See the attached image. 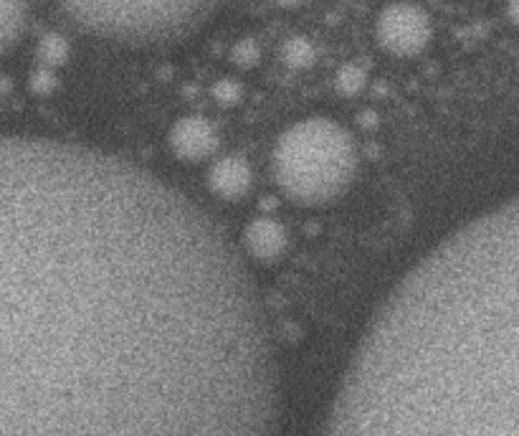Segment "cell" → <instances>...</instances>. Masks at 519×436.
<instances>
[{
	"label": "cell",
	"instance_id": "5bb4252c",
	"mask_svg": "<svg viewBox=\"0 0 519 436\" xmlns=\"http://www.w3.org/2000/svg\"><path fill=\"white\" fill-rule=\"evenodd\" d=\"M231 59H233V64L246 66V69H249V66H254L256 61L261 59L259 44H256V41H251V39L238 41V44L231 49Z\"/></svg>",
	"mask_w": 519,
	"mask_h": 436
},
{
	"label": "cell",
	"instance_id": "3957f363",
	"mask_svg": "<svg viewBox=\"0 0 519 436\" xmlns=\"http://www.w3.org/2000/svg\"><path fill=\"white\" fill-rule=\"evenodd\" d=\"M357 165L355 137L330 117L294 122L276 137L271 150L274 183L299 206H327L345 196Z\"/></svg>",
	"mask_w": 519,
	"mask_h": 436
},
{
	"label": "cell",
	"instance_id": "e0dca14e",
	"mask_svg": "<svg viewBox=\"0 0 519 436\" xmlns=\"http://www.w3.org/2000/svg\"><path fill=\"white\" fill-rule=\"evenodd\" d=\"M274 3H279V6H287V8H292V6H297L299 0H274Z\"/></svg>",
	"mask_w": 519,
	"mask_h": 436
},
{
	"label": "cell",
	"instance_id": "30bf717a",
	"mask_svg": "<svg viewBox=\"0 0 519 436\" xmlns=\"http://www.w3.org/2000/svg\"><path fill=\"white\" fill-rule=\"evenodd\" d=\"M282 61L294 71H304L317 61V49L304 36H292L287 44L282 46Z\"/></svg>",
	"mask_w": 519,
	"mask_h": 436
},
{
	"label": "cell",
	"instance_id": "5b68a950",
	"mask_svg": "<svg viewBox=\"0 0 519 436\" xmlns=\"http://www.w3.org/2000/svg\"><path fill=\"white\" fill-rule=\"evenodd\" d=\"M433 26L428 13L416 3L395 0L378 13L375 21V39L388 54L411 59L431 44Z\"/></svg>",
	"mask_w": 519,
	"mask_h": 436
},
{
	"label": "cell",
	"instance_id": "277c9868",
	"mask_svg": "<svg viewBox=\"0 0 519 436\" xmlns=\"http://www.w3.org/2000/svg\"><path fill=\"white\" fill-rule=\"evenodd\" d=\"M84 31L127 46L168 44L201 26L221 0H59Z\"/></svg>",
	"mask_w": 519,
	"mask_h": 436
},
{
	"label": "cell",
	"instance_id": "7a4b0ae2",
	"mask_svg": "<svg viewBox=\"0 0 519 436\" xmlns=\"http://www.w3.org/2000/svg\"><path fill=\"white\" fill-rule=\"evenodd\" d=\"M325 436H519V208L471 218L395 284Z\"/></svg>",
	"mask_w": 519,
	"mask_h": 436
},
{
	"label": "cell",
	"instance_id": "2e32d148",
	"mask_svg": "<svg viewBox=\"0 0 519 436\" xmlns=\"http://www.w3.org/2000/svg\"><path fill=\"white\" fill-rule=\"evenodd\" d=\"M509 18H512V23H517V0H509Z\"/></svg>",
	"mask_w": 519,
	"mask_h": 436
},
{
	"label": "cell",
	"instance_id": "52a82bcc",
	"mask_svg": "<svg viewBox=\"0 0 519 436\" xmlns=\"http://www.w3.org/2000/svg\"><path fill=\"white\" fill-rule=\"evenodd\" d=\"M244 249L251 259L261 264H274L287 254L289 231L282 221L271 216L254 218L244 231Z\"/></svg>",
	"mask_w": 519,
	"mask_h": 436
},
{
	"label": "cell",
	"instance_id": "9a60e30c",
	"mask_svg": "<svg viewBox=\"0 0 519 436\" xmlns=\"http://www.w3.org/2000/svg\"><path fill=\"white\" fill-rule=\"evenodd\" d=\"M31 89L36 94H51L56 89V77L51 69H36L31 77Z\"/></svg>",
	"mask_w": 519,
	"mask_h": 436
},
{
	"label": "cell",
	"instance_id": "6da1fadb",
	"mask_svg": "<svg viewBox=\"0 0 519 436\" xmlns=\"http://www.w3.org/2000/svg\"><path fill=\"white\" fill-rule=\"evenodd\" d=\"M269 320L183 193L0 135V436H279Z\"/></svg>",
	"mask_w": 519,
	"mask_h": 436
},
{
	"label": "cell",
	"instance_id": "7c38bea8",
	"mask_svg": "<svg viewBox=\"0 0 519 436\" xmlns=\"http://www.w3.org/2000/svg\"><path fill=\"white\" fill-rule=\"evenodd\" d=\"M335 82H337V92L345 94V97H355V94L363 92L365 82H368V74H365V69H360V66L347 64L337 71Z\"/></svg>",
	"mask_w": 519,
	"mask_h": 436
},
{
	"label": "cell",
	"instance_id": "8992f818",
	"mask_svg": "<svg viewBox=\"0 0 519 436\" xmlns=\"http://www.w3.org/2000/svg\"><path fill=\"white\" fill-rule=\"evenodd\" d=\"M168 145L175 158H180L183 163H198V160L211 158L218 150V130L203 115L180 117L170 127Z\"/></svg>",
	"mask_w": 519,
	"mask_h": 436
},
{
	"label": "cell",
	"instance_id": "ba28073f",
	"mask_svg": "<svg viewBox=\"0 0 519 436\" xmlns=\"http://www.w3.org/2000/svg\"><path fill=\"white\" fill-rule=\"evenodd\" d=\"M251 183H254V170H251V165L244 158H238V155L218 158L211 165V170H208V188L221 201H238V198H244L251 191Z\"/></svg>",
	"mask_w": 519,
	"mask_h": 436
},
{
	"label": "cell",
	"instance_id": "8fae6325",
	"mask_svg": "<svg viewBox=\"0 0 519 436\" xmlns=\"http://www.w3.org/2000/svg\"><path fill=\"white\" fill-rule=\"evenodd\" d=\"M38 56H41V61H44L46 66H61L69 59V44H66V39L59 36V33H49V36H44V41L38 44Z\"/></svg>",
	"mask_w": 519,
	"mask_h": 436
},
{
	"label": "cell",
	"instance_id": "9c48e42d",
	"mask_svg": "<svg viewBox=\"0 0 519 436\" xmlns=\"http://www.w3.org/2000/svg\"><path fill=\"white\" fill-rule=\"evenodd\" d=\"M28 21L26 0H0V54L23 36Z\"/></svg>",
	"mask_w": 519,
	"mask_h": 436
},
{
	"label": "cell",
	"instance_id": "4fadbf2b",
	"mask_svg": "<svg viewBox=\"0 0 519 436\" xmlns=\"http://www.w3.org/2000/svg\"><path fill=\"white\" fill-rule=\"evenodd\" d=\"M211 94L218 104H223V107H233V104H238L244 99V87H241L236 79H218L211 87Z\"/></svg>",
	"mask_w": 519,
	"mask_h": 436
}]
</instances>
